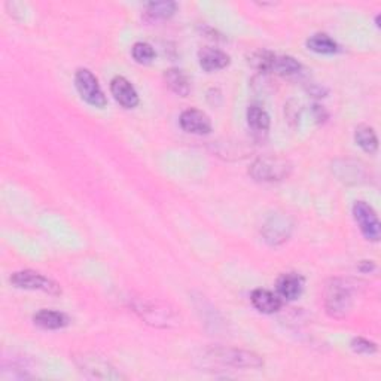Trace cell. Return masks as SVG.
<instances>
[{
	"label": "cell",
	"instance_id": "cell-12",
	"mask_svg": "<svg viewBox=\"0 0 381 381\" xmlns=\"http://www.w3.org/2000/svg\"><path fill=\"white\" fill-rule=\"evenodd\" d=\"M304 289V278L295 273H287L280 276L277 280V292L280 298L287 301L296 299Z\"/></svg>",
	"mask_w": 381,
	"mask_h": 381
},
{
	"label": "cell",
	"instance_id": "cell-13",
	"mask_svg": "<svg viewBox=\"0 0 381 381\" xmlns=\"http://www.w3.org/2000/svg\"><path fill=\"white\" fill-rule=\"evenodd\" d=\"M250 301H252V304L258 312L265 314H273L282 307V299H280V296L267 289L254 290L252 295H250Z\"/></svg>",
	"mask_w": 381,
	"mask_h": 381
},
{
	"label": "cell",
	"instance_id": "cell-10",
	"mask_svg": "<svg viewBox=\"0 0 381 381\" xmlns=\"http://www.w3.org/2000/svg\"><path fill=\"white\" fill-rule=\"evenodd\" d=\"M110 93L116 102L125 109H133L139 105V94L132 82L124 76H116L110 82Z\"/></svg>",
	"mask_w": 381,
	"mask_h": 381
},
{
	"label": "cell",
	"instance_id": "cell-1",
	"mask_svg": "<svg viewBox=\"0 0 381 381\" xmlns=\"http://www.w3.org/2000/svg\"><path fill=\"white\" fill-rule=\"evenodd\" d=\"M352 305V289L341 280H333L325 290V307L334 317H343Z\"/></svg>",
	"mask_w": 381,
	"mask_h": 381
},
{
	"label": "cell",
	"instance_id": "cell-19",
	"mask_svg": "<svg viewBox=\"0 0 381 381\" xmlns=\"http://www.w3.org/2000/svg\"><path fill=\"white\" fill-rule=\"evenodd\" d=\"M355 140L356 143L368 154H374L378 148V139L374 133V130L368 125H359L356 128Z\"/></svg>",
	"mask_w": 381,
	"mask_h": 381
},
{
	"label": "cell",
	"instance_id": "cell-18",
	"mask_svg": "<svg viewBox=\"0 0 381 381\" xmlns=\"http://www.w3.org/2000/svg\"><path fill=\"white\" fill-rule=\"evenodd\" d=\"M307 46L308 49H312V51L317 54H335L338 51L337 42L325 33L313 35L307 41Z\"/></svg>",
	"mask_w": 381,
	"mask_h": 381
},
{
	"label": "cell",
	"instance_id": "cell-16",
	"mask_svg": "<svg viewBox=\"0 0 381 381\" xmlns=\"http://www.w3.org/2000/svg\"><path fill=\"white\" fill-rule=\"evenodd\" d=\"M167 87L180 97H186L190 91V82L188 76L179 69H168L164 73Z\"/></svg>",
	"mask_w": 381,
	"mask_h": 381
},
{
	"label": "cell",
	"instance_id": "cell-14",
	"mask_svg": "<svg viewBox=\"0 0 381 381\" xmlns=\"http://www.w3.org/2000/svg\"><path fill=\"white\" fill-rule=\"evenodd\" d=\"M290 234V225L285 218H272L264 227V236L269 245H280L287 240Z\"/></svg>",
	"mask_w": 381,
	"mask_h": 381
},
{
	"label": "cell",
	"instance_id": "cell-23",
	"mask_svg": "<svg viewBox=\"0 0 381 381\" xmlns=\"http://www.w3.org/2000/svg\"><path fill=\"white\" fill-rule=\"evenodd\" d=\"M132 54H133V58L140 64H148L155 58V51H154L152 45H149L146 42L134 44V46L132 49Z\"/></svg>",
	"mask_w": 381,
	"mask_h": 381
},
{
	"label": "cell",
	"instance_id": "cell-3",
	"mask_svg": "<svg viewBox=\"0 0 381 381\" xmlns=\"http://www.w3.org/2000/svg\"><path fill=\"white\" fill-rule=\"evenodd\" d=\"M290 166L286 159L282 158H259L250 167V175L260 182H276L287 177Z\"/></svg>",
	"mask_w": 381,
	"mask_h": 381
},
{
	"label": "cell",
	"instance_id": "cell-22",
	"mask_svg": "<svg viewBox=\"0 0 381 381\" xmlns=\"http://www.w3.org/2000/svg\"><path fill=\"white\" fill-rule=\"evenodd\" d=\"M276 55L269 51H256L250 55L249 63L252 64L259 72H272Z\"/></svg>",
	"mask_w": 381,
	"mask_h": 381
},
{
	"label": "cell",
	"instance_id": "cell-21",
	"mask_svg": "<svg viewBox=\"0 0 381 381\" xmlns=\"http://www.w3.org/2000/svg\"><path fill=\"white\" fill-rule=\"evenodd\" d=\"M175 2H150L146 5V15L150 19H166L176 12Z\"/></svg>",
	"mask_w": 381,
	"mask_h": 381
},
{
	"label": "cell",
	"instance_id": "cell-17",
	"mask_svg": "<svg viewBox=\"0 0 381 381\" xmlns=\"http://www.w3.org/2000/svg\"><path fill=\"white\" fill-rule=\"evenodd\" d=\"M247 124L256 133H267L269 128V116L263 107L250 106L247 109Z\"/></svg>",
	"mask_w": 381,
	"mask_h": 381
},
{
	"label": "cell",
	"instance_id": "cell-6",
	"mask_svg": "<svg viewBox=\"0 0 381 381\" xmlns=\"http://www.w3.org/2000/svg\"><path fill=\"white\" fill-rule=\"evenodd\" d=\"M212 357L219 360L220 364L229 365L234 368H260L264 365V360L258 355L246 350L237 348H218L212 352Z\"/></svg>",
	"mask_w": 381,
	"mask_h": 381
},
{
	"label": "cell",
	"instance_id": "cell-9",
	"mask_svg": "<svg viewBox=\"0 0 381 381\" xmlns=\"http://www.w3.org/2000/svg\"><path fill=\"white\" fill-rule=\"evenodd\" d=\"M179 123L184 132L190 134L202 136L212 132V121H210V118L203 112V110L198 109L185 110V112L180 115Z\"/></svg>",
	"mask_w": 381,
	"mask_h": 381
},
{
	"label": "cell",
	"instance_id": "cell-15",
	"mask_svg": "<svg viewBox=\"0 0 381 381\" xmlns=\"http://www.w3.org/2000/svg\"><path fill=\"white\" fill-rule=\"evenodd\" d=\"M35 324L37 326H41L44 329H62L69 325V317L62 313V312H55V310H41L37 312L33 317Z\"/></svg>",
	"mask_w": 381,
	"mask_h": 381
},
{
	"label": "cell",
	"instance_id": "cell-2",
	"mask_svg": "<svg viewBox=\"0 0 381 381\" xmlns=\"http://www.w3.org/2000/svg\"><path fill=\"white\" fill-rule=\"evenodd\" d=\"M75 85L78 93L85 100L88 105L94 107L102 109L106 106L107 100L103 93V89L100 88L97 78L89 72L88 69H79L75 73Z\"/></svg>",
	"mask_w": 381,
	"mask_h": 381
},
{
	"label": "cell",
	"instance_id": "cell-11",
	"mask_svg": "<svg viewBox=\"0 0 381 381\" xmlns=\"http://www.w3.org/2000/svg\"><path fill=\"white\" fill-rule=\"evenodd\" d=\"M198 62L203 70L212 73L216 70H222L229 64V55L220 49L216 48H203L202 51L198 53Z\"/></svg>",
	"mask_w": 381,
	"mask_h": 381
},
{
	"label": "cell",
	"instance_id": "cell-4",
	"mask_svg": "<svg viewBox=\"0 0 381 381\" xmlns=\"http://www.w3.org/2000/svg\"><path fill=\"white\" fill-rule=\"evenodd\" d=\"M11 283L18 289H28V290H41L48 295H60L62 294V287L55 283L54 280L48 278L36 272H18L11 276Z\"/></svg>",
	"mask_w": 381,
	"mask_h": 381
},
{
	"label": "cell",
	"instance_id": "cell-24",
	"mask_svg": "<svg viewBox=\"0 0 381 381\" xmlns=\"http://www.w3.org/2000/svg\"><path fill=\"white\" fill-rule=\"evenodd\" d=\"M352 348L356 353H360V355H373L377 352V346L373 343V341H368L360 337L352 341Z\"/></svg>",
	"mask_w": 381,
	"mask_h": 381
},
{
	"label": "cell",
	"instance_id": "cell-20",
	"mask_svg": "<svg viewBox=\"0 0 381 381\" xmlns=\"http://www.w3.org/2000/svg\"><path fill=\"white\" fill-rule=\"evenodd\" d=\"M301 69H303V66H301L295 58L287 57V55L286 57L276 55L272 72H276L282 76H295L301 72Z\"/></svg>",
	"mask_w": 381,
	"mask_h": 381
},
{
	"label": "cell",
	"instance_id": "cell-8",
	"mask_svg": "<svg viewBox=\"0 0 381 381\" xmlns=\"http://www.w3.org/2000/svg\"><path fill=\"white\" fill-rule=\"evenodd\" d=\"M134 312L140 314L146 324L154 326H170L173 324L175 314L172 310H168L163 305H157L155 303H146V301H140L134 305Z\"/></svg>",
	"mask_w": 381,
	"mask_h": 381
},
{
	"label": "cell",
	"instance_id": "cell-5",
	"mask_svg": "<svg viewBox=\"0 0 381 381\" xmlns=\"http://www.w3.org/2000/svg\"><path fill=\"white\" fill-rule=\"evenodd\" d=\"M353 216L362 236L369 242H378L381 225L374 209L365 202H356L353 206Z\"/></svg>",
	"mask_w": 381,
	"mask_h": 381
},
{
	"label": "cell",
	"instance_id": "cell-7",
	"mask_svg": "<svg viewBox=\"0 0 381 381\" xmlns=\"http://www.w3.org/2000/svg\"><path fill=\"white\" fill-rule=\"evenodd\" d=\"M78 366L81 368L82 373H85L91 378H102V380H118L123 378L121 374H118L115 368L110 366L103 357L97 355H82L78 357Z\"/></svg>",
	"mask_w": 381,
	"mask_h": 381
}]
</instances>
